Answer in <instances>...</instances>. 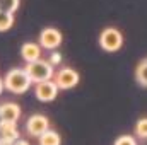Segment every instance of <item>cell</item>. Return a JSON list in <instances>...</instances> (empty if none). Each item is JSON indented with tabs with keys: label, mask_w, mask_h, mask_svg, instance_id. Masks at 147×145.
Here are the masks:
<instances>
[{
	"label": "cell",
	"mask_w": 147,
	"mask_h": 145,
	"mask_svg": "<svg viewBox=\"0 0 147 145\" xmlns=\"http://www.w3.org/2000/svg\"><path fill=\"white\" fill-rule=\"evenodd\" d=\"M3 82H5V89L14 94H24L34 84L29 73L26 72V68H10L3 77Z\"/></svg>",
	"instance_id": "1"
},
{
	"label": "cell",
	"mask_w": 147,
	"mask_h": 145,
	"mask_svg": "<svg viewBox=\"0 0 147 145\" xmlns=\"http://www.w3.org/2000/svg\"><path fill=\"white\" fill-rule=\"evenodd\" d=\"M24 68H26V72L29 73V77H31V80L34 84L45 82V80H51L55 77V70H53V65L50 63V60L39 58L36 62L26 63Z\"/></svg>",
	"instance_id": "2"
},
{
	"label": "cell",
	"mask_w": 147,
	"mask_h": 145,
	"mask_svg": "<svg viewBox=\"0 0 147 145\" xmlns=\"http://www.w3.org/2000/svg\"><path fill=\"white\" fill-rule=\"evenodd\" d=\"M123 44V36L121 33L116 29V28H105L99 34V46L108 51V53H113V51H118Z\"/></svg>",
	"instance_id": "3"
},
{
	"label": "cell",
	"mask_w": 147,
	"mask_h": 145,
	"mask_svg": "<svg viewBox=\"0 0 147 145\" xmlns=\"http://www.w3.org/2000/svg\"><path fill=\"white\" fill-rule=\"evenodd\" d=\"M48 130H50V121H48V118L45 114H33L26 121V132H28L29 137L39 138Z\"/></svg>",
	"instance_id": "4"
},
{
	"label": "cell",
	"mask_w": 147,
	"mask_h": 145,
	"mask_svg": "<svg viewBox=\"0 0 147 145\" xmlns=\"http://www.w3.org/2000/svg\"><path fill=\"white\" fill-rule=\"evenodd\" d=\"M58 91H60V87H58L57 82L51 79V80H45V82L36 84V87H34V96H36L38 101H41V103H50V101H53V99L58 96Z\"/></svg>",
	"instance_id": "5"
},
{
	"label": "cell",
	"mask_w": 147,
	"mask_h": 145,
	"mask_svg": "<svg viewBox=\"0 0 147 145\" xmlns=\"http://www.w3.org/2000/svg\"><path fill=\"white\" fill-rule=\"evenodd\" d=\"M79 79H80L79 73L75 72L74 68H70V67H62L58 72L55 73V77H53V80L57 82V85L62 91H67V89L75 87L79 84Z\"/></svg>",
	"instance_id": "6"
},
{
	"label": "cell",
	"mask_w": 147,
	"mask_h": 145,
	"mask_svg": "<svg viewBox=\"0 0 147 145\" xmlns=\"http://www.w3.org/2000/svg\"><path fill=\"white\" fill-rule=\"evenodd\" d=\"M62 33L57 29V28H45L41 33H39V44L41 48L45 50H57L60 44H62Z\"/></svg>",
	"instance_id": "7"
},
{
	"label": "cell",
	"mask_w": 147,
	"mask_h": 145,
	"mask_svg": "<svg viewBox=\"0 0 147 145\" xmlns=\"http://www.w3.org/2000/svg\"><path fill=\"white\" fill-rule=\"evenodd\" d=\"M41 44L39 43H31V41H28V43H24L22 46H21V58L26 62V63H31V62H36L41 58Z\"/></svg>",
	"instance_id": "8"
},
{
	"label": "cell",
	"mask_w": 147,
	"mask_h": 145,
	"mask_svg": "<svg viewBox=\"0 0 147 145\" xmlns=\"http://www.w3.org/2000/svg\"><path fill=\"white\" fill-rule=\"evenodd\" d=\"M19 118H21V108L16 103H2L0 104V119L17 123Z\"/></svg>",
	"instance_id": "9"
},
{
	"label": "cell",
	"mask_w": 147,
	"mask_h": 145,
	"mask_svg": "<svg viewBox=\"0 0 147 145\" xmlns=\"http://www.w3.org/2000/svg\"><path fill=\"white\" fill-rule=\"evenodd\" d=\"M0 137L3 138H9V140H17L21 138L19 137V130H17V125L14 121H5V119H0Z\"/></svg>",
	"instance_id": "10"
},
{
	"label": "cell",
	"mask_w": 147,
	"mask_h": 145,
	"mask_svg": "<svg viewBox=\"0 0 147 145\" xmlns=\"http://www.w3.org/2000/svg\"><path fill=\"white\" fill-rule=\"evenodd\" d=\"M60 144H62V138L55 130H48L38 138V145H60Z\"/></svg>",
	"instance_id": "11"
},
{
	"label": "cell",
	"mask_w": 147,
	"mask_h": 145,
	"mask_svg": "<svg viewBox=\"0 0 147 145\" xmlns=\"http://www.w3.org/2000/svg\"><path fill=\"white\" fill-rule=\"evenodd\" d=\"M135 80L142 87H147V58L140 60L139 65L135 67Z\"/></svg>",
	"instance_id": "12"
},
{
	"label": "cell",
	"mask_w": 147,
	"mask_h": 145,
	"mask_svg": "<svg viewBox=\"0 0 147 145\" xmlns=\"http://www.w3.org/2000/svg\"><path fill=\"white\" fill-rule=\"evenodd\" d=\"M14 24V14L10 12H0V33L9 31Z\"/></svg>",
	"instance_id": "13"
},
{
	"label": "cell",
	"mask_w": 147,
	"mask_h": 145,
	"mask_svg": "<svg viewBox=\"0 0 147 145\" xmlns=\"http://www.w3.org/2000/svg\"><path fill=\"white\" fill-rule=\"evenodd\" d=\"M19 9V0H0V12L14 14Z\"/></svg>",
	"instance_id": "14"
},
{
	"label": "cell",
	"mask_w": 147,
	"mask_h": 145,
	"mask_svg": "<svg viewBox=\"0 0 147 145\" xmlns=\"http://www.w3.org/2000/svg\"><path fill=\"white\" fill-rule=\"evenodd\" d=\"M135 133H137L139 138L147 140V118H140L135 123Z\"/></svg>",
	"instance_id": "15"
},
{
	"label": "cell",
	"mask_w": 147,
	"mask_h": 145,
	"mask_svg": "<svg viewBox=\"0 0 147 145\" xmlns=\"http://www.w3.org/2000/svg\"><path fill=\"white\" fill-rule=\"evenodd\" d=\"M115 145H137V142L132 135H121L115 140Z\"/></svg>",
	"instance_id": "16"
},
{
	"label": "cell",
	"mask_w": 147,
	"mask_h": 145,
	"mask_svg": "<svg viewBox=\"0 0 147 145\" xmlns=\"http://www.w3.org/2000/svg\"><path fill=\"white\" fill-rule=\"evenodd\" d=\"M48 60H50V63H51L53 67H55V65H60V63H62V55H60L58 51H55V50H53Z\"/></svg>",
	"instance_id": "17"
},
{
	"label": "cell",
	"mask_w": 147,
	"mask_h": 145,
	"mask_svg": "<svg viewBox=\"0 0 147 145\" xmlns=\"http://www.w3.org/2000/svg\"><path fill=\"white\" fill-rule=\"evenodd\" d=\"M0 145H14V140H9V138L0 137Z\"/></svg>",
	"instance_id": "18"
},
{
	"label": "cell",
	"mask_w": 147,
	"mask_h": 145,
	"mask_svg": "<svg viewBox=\"0 0 147 145\" xmlns=\"http://www.w3.org/2000/svg\"><path fill=\"white\" fill-rule=\"evenodd\" d=\"M14 145H31L28 140H24V138H17L16 142H14Z\"/></svg>",
	"instance_id": "19"
},
{
	"label": "cell",
	"mask_w": 147,
	"mask_h": 145,
	"mask_svg": "<svg viewBox=\"0 0 147 145\" xmlns=\"http://www.w3.org/2000/svg\"><path fill=\"white\" fill-rule=\"evenodd\" d=\"M3 89H5V82H3V79L0 77V94L3 92Z\"/></svg>",
	"instance_id": "20"
}]
</instances>
